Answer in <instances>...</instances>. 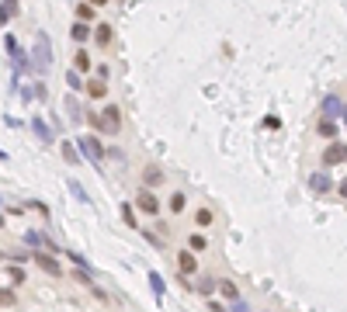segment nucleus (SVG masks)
I'll return each instance as SVG.
<instances>
[{"label": "nucleus", "instance_id": "f03ea898", "mask_svg": "<svg viewBox=\"0 0 347 312\" xmlns=\"http://www.w3.org/2000/svg\"><path fill=\"white\" fill-rule=\"evenodd\" d=\"M76 146H80V153L87 156L90 163H97V166L104 163V146H101L94 136H80V143H76Z\"/></svg>", "mask_w": 347, "mask_h": 312}, {"label": "nucleus", "instance_id": "20e7f679", "mask_svg": "<svg viewBox=\"0 0 347 312\" xmlns=\"http://www.w3.org/2000/svg\"><path fill=\"white\" fill-rule=\"evenodd\" d=\"M35 63H38V70H45V66L52 63V52H49V35H38V38H35Z\"/></svg>", "mask_w": 347, "mask_h": 312}, {"label": "nucleus", "instance_id": "39448f33", "mask_svg": "<svg viewBox=\"0 0 347 312\" xmlns=\"http://www.w3.org/2000/svg\"><path fill=\"white\" fill-rule=\"evenodd\" d=\"M347 159V146H341V143H330L327 146V153H323V163L327 166H337V163H344Z\"/></svg>", "mask_w": 347, "mask_h": 312}, {"label": "nucleus", "instance_id": "4468645a", "mask_svg": "<svg viewBox=\"0 0 347 312\" xmlns=\"http://www.w3.org/2000/svg\"><path fill=\"white\" fill-rule=\"evenodd\" d=\"M94 38H97V45H108V42H111V24H97Z\"/></svg>", "mask_w": 347, "mask_h": 312}, {"label": "nucleus", "instance_id": "393cba45", "mask_svg": "<svg viewBox=\"0 0 347 312\" xmlns=\"http://www.w3.org/2000/svg\"><path fill=\"white\" fill-rule=\"evenodd\" d=\"M66 83L73 87V90H80V87H83V80H80V73H76V70H69V73H66Z\"/></svg>", "mask_w": 347, "mask_h": 312}, {"label": "nucleus", "instance_id": "7c9ffc66", "mask_svg": "<svg viewBox=\"0 0 347 312\" xmlns=\"http://www.w3.org/2000/svg\"><path fill=\"white\" fill-rule=\"evenodd\" d=\"M66 108H69V118H80V104H76L73 97H69V101H66Z\"/></svg>", "mask_w": 347, "mask_h": 312}, {"label": "nucleus", "instance_id": "9b49d317", "mask_svg": "<svg viewBox=\"0 0 347 312\" xmlns=\"http://www.w3.org/2000/svg\"><path fill=\"white\" fill-rule=\"evenodd\" d=\"M31 129L38 132V139H45V143H52V129L42 122V118H31Z\"/></svg>", "mask_w": 347, "mask_h": 312}, {"label": "nucleus", "instance_id": "423d86ee", "mask_svg": "<svg viewBox=\"0 0 347 312\" xmlns=\"http://www.w3.org/2000/svg\"><path fill=\"white\" fill-rule=\"evenodd\" d=\"M35 264H38L45 274H56V278L63 274V271H59V260H56V257H49V253H35Z\"/></svg>", "mask_w": 347, "mask_h": 312}, {"label": "nucleus", "instance_id": "0eeeda50", "mask_svg": "<svg viewBox=\"0 0 347 312\" xmlns=\"http://www.w3.org/2000/svg\"><path fill=\"white\" fill-rule=\"evenodd\" d=\"M177 267H181V274H198V264H195V253H191V250H184V253L177 257Z\"/></svg>", "mask_w": 347, "mask_h": 312}, {"label": "nucleus", "instance_id": "9d476101", "mask_svg": "<svg viewBox=\"0 0 347 312\" xmlns=\"http://www.w3.org/2000/svg\"><path fill=\"white\" fill-rule=\"evenodd\" d=\"M142 180H146V184H160V180H163V170H160L156 163H149V166L142 170Z\"/></svg>", "mask_w": 347, "mask_h": 312}, {"label": "nucleus", "instance_id": "f257e3e1", "mask_svg": "<svg viewBox=\"0 0 347 312\" xmlns=\"http://www.w3.org/2000/svg\"><path fill=\"white\" fill-rule=\"evenodd\" d=\"M97 129H101L104 136H115V132L122 129V115H118V108H115V104H108V108L97 115Z\"/></svg>", "mask_w": 347, "mask_h": 312}, {"label": "nucleus", "instance_id": "dca6fc26", "mask_svg": "<svg viewBox=\"0 0 347 312\" xmlns=\"http://www.w3.org/2000/svg\"><path fill=\"white\" fill-rule=\"evenodd\" d=\"M59 150H63V159H66V163H80V153H76V146H73V143H63Z\"/></svg>", "mask_w": 347, "mask_h": 312}, {"label": "nucleus", "instance_id": "1a4fd4ad", "mask_svg": "<svg viewBox=\"0 0 347 312\" xmlns=\"http://www.w3.org/2000/svg\"><path fill=\"white\" fill-rule=\"evenodd\" d=\"M341 111H344V104H341L337 97H327V101H323V115H327V118H337Z\"/></svg>", "mask_w": 347, "mask_h": 312}, {"label": "nucleus", "instance_id": "6e6552de", "mask_svg": "<svg viewBox=\"0 0 347 312\" xmlns=\"http://www.w3.org/2000/svg\"><path fill=\"white\" fill-rule=\"evenodd\" d=\"M309 187H313L316 194H327V191H330V177H327V173H313V177H309Z\"/></svg>", "mask_w": 347, "mask_h": 312}, {"label": "nucleus", "instance_id": "cd10ccee", "mask_svg": "<svg viewBox=\"0 0 347 312\" xmlns=\"http://www.w3.org/2000/svg\"><path fill=\"white\" fill-rule=\"evenodd\" d=\"M7 274H10V281H14V285H21V281H24V271H21V267H10Z\"/></svg>", "mask_w": 347, "mask_h": 312}, {"label": "nucleus", "instance_id": "c756f323", "mask_svg": "<svg viewBox=\"0 0 347 312\" xmlns=\"http://www.w3.org/2000/svg\"><path fill=\"white\" fill-rule=\"evenodd\" d=\"M170 208L181 212V208H184V194H174V198H170Z\"/></svg>", "mask_w": 347, "mask_h": 312}, {"label": "nucleus", "instance_id": "4be33fe9", "mask_svg": "<svg viewBox=\"0 0 347 312\" xmlns=\"http://www.w3.org/2000/svg\"><path fill=\"white\" fill-rule=\"evenodd\" d=\"M212 288H215V281H212L208 274H202V278H198V292H202V295H208Z\"/></svg>", "mask_w": 347, "mask_h": 312}, {"label": "nucleus", "instance_id": "bb28decb", "mask_svg": "<svg viewBox=\"0 0 347 312\" xmlns=\"http://www.w3.org/2000/svg\"><path fill=\"white\" fill-rule=\"evenodd\" d=\"M76 14H80L83 21H90V17H94V7H90V3H80V7H76Z\"/></svg>", "mask_w": 347, "mask_h": 312}, {"label": "nucleus", "instance_id": "aec40b11", "mask_svg": "<svg viewBox=\"0 0 347 312\" xmlns=\"http://www.w3.org/2000/svg\"><path fill=\"white\" fill-rule=\"evenodd\" d=\"M122 219H125V226H136V222H139L136 208H132V205H122Z\"/></svg>", "mask_w": 347, "mask_h": 312}, {"label": "nucleus", "instance_id": "473e14b6", "mask_svg": "<svg viewBox=\"0 0 347 312\" xmlns=\"http://www.w3.org/2000/svg\"><path fill=\"white\" fill-rule=\"evenodd\" d=\"M87 3H90V7H101V3H108V0H87Z\"/></svg>", "mask_w": 347, "mask_h": 312}, {"label": "nucleus", "instance_id": "f3484780", "mask_svg": "<svg viewBox=\"0 0 347 312\" xmlns=\"http://www.w3.org/2000/svg\"><path fill=\"white\" fill-rule=\"evenodd\" d=\"M73 66H76V73H87V70H90V56H87V52H76Z\"/></svg>", "mask_w": 347, "mask_h": 312}, {"label": "nucleus", "instance_id": "f8f14e48", "mask_svg": "<svg viewBox=\"0 0 347 312\" xmlns=\"http://www.w3.org/2000/svg\"><path fill=\"white\" fill-rule=\"evenodd\" d=\"M3 49H7V56H10V59H21V45H17V38H14V35H7V38H3Z\"/></svg>", "mask_w": 347, "mask_h": 312}, {"label": "nucleus", "instance_id": "5701e85b", "mask_svg": "<svg viewBox=\"0 0 347 312\" xmlns=\"http://www.w3.org/2000/svg\"><path fill=\"white\" fill-rule=\"evenodd\" d=\"M14 302H17V299H14V292H10V288H0V306L7 309V306H14Z\"/></svg>", "mask_w": 347, "mask_h": 312}, {"label": "nucleus", "instance_id": "a211bd4d", "mask_svg": "<svg viewBox=\"0 0 347 312\" xmlns=\"http://www.w3.org/2000/svg\"><path fill=\"white\" fill-rule=\"evenodd\" d=\"M69 35H73L76 42H87V35H90V28H87V24H73V31H69Z\"/></svg>", "mask_w": 347, "mask_h": 312}, {"label": "nucleus", "instance_id": "7ed1b4c3", "mask_svg": "<svg viewBox=\"0 0 347 312\" xmlns=\"http://www.w3.org/2000/svg\"><path fill=\"white\" fill-rule=\"evenodd\" d=\"M136 205H139V212H146V215H156V212H160V201H156V194H153L149 187H139Z\"/></svg>", "mask_w": 347, "mask_h": 312}, {"label": "nucleus", "instance_id": "2eb2a0df", "mask_svg": "<svg viewBox=\"0 0 347 312\" xmlns=\"http://www.w3.org/2000/svg\"><path fill=\"white\" fill-rule=\"evenodd\" d=\"M320 136H327V139H337V122L323 118V122H320Z\"/></svg>", "mask_w": 347, "mask_h": 312}, {"label": "nucleus", "instance_id": "6ab92c4d", "mask_svg": "<svg viewBox=\"0 0 347 312\" xmlns=\"http://www.w3.org/2000/svg\"><path fill=\"white\" fill-rule=\"evenodd\" d=\"M219 292H222L226 299H233V302H236V285H233V281H219Z\"/></svg>", "mask_w": 347, "mask_h": 312}, {"label": "nucleus", "instance_id": "f704fd0d", "mask_svg": "<svg viewBox=\"0 0 347 312\" xmlns=\"http://www.w3.org/2000/svg\"><path fill=\"white\" fill-rule=\"evenodd\" d=\"M341 115H344V118H347V104H344V111H341Z\"/></svg>", "mask_w": 347, "mask_h": 312}, {"label": "nucleus", "instance_id": "b1692460", "mask_svg": "<svg viewBox=\"0 0 347 312\" xmlns=\"http://www.w3.org/2000/svg\"><path fill=\"white\" fill-rule=\"evenodd\" d=\"M188 246H191V253H198V250H205L208 243H205V236H191V239H188Z\"/></svg>", "mask_w": 347, "mask_h": 312}, {"label": "nucleus", "instance_id": "a878e982", "mask_svg": "<svg viewBox=\"0 0 347 312\" xmlns=\"http://www.w3.org/2000/svg\"><path fill=\"white\" fill-rule=\"evenodd\" d=\"M69 191H73V194H76V198H80V201H83V205H87V201H90V198H87V191H83V187H80V184H76V180H69Z\"/></svg>", "mask_w": 347, "mask_h": 312}, {"label": "nucleus", "instance_id": "c85d7f7f", "mask_svg": "<svg viewBox=\"0 0 347 312\" xmlns=\"http://www.w3.org/2000/svg\"><path fill=\"white\" fill-rule=\"evenodd\" d=\"M149 285H153L156 295H163V281H160V274H149Z\"/></svg>", "mask_w": 347, "mask_h": 312}, {"label": "nucleus", "instance_id": "2f4dec72", "mask_svg": "<svg viewBox=\"0 0 347 312\" xmlns=\"http://www.w3.org/2000/svg\"><path fill=\"white\" fill-rule=\"evenodd\" d=\"M3 3H7V7H3L7 14H17V0H3Z\"/></svg>", "mask_w": 347, "mask_h": 312}, {"label": "nucleus", "instance_id": "72a5a7b5", "mask_svg": "<svg viewBox=\"0 0 347 312\" xmlns=\"http://www.w3.org/2000/svg\"><path fill=\"white\" fill-rule=\"evenodd\" d=\"M341 194H344V198H347V180H344V184H341Z\"/></svg>", "mask_w": 347, "mask_h": 312}, {"label": "nucleus", "instance_id": "412c9836", "mask_svg": "<svg viewBox=\"0 0 347 312\" xmlns=\"http://www.w3.org/2000/svg\"><path fill=\"white\" fill-rule=\"evenodd\" d=\"M195 222H198V226H212V212H208V208H198V212H195Z\"/></svg>", "mask_w": 347, "mask_h": 312}, {"label": "nucleus", "instance_id": "ddd939ff", "mask_svg": "<svg viewBox=\"0 0 347 312\" xmlns=\"http://www.w3.org/2000/svg\"><path fill=\"white\" fill-rule=\"evenodd\" d=\"M87 94H90V97H104V94H108V83H104V80H90V83H87Z\"/></svg>", "mask_w": 347, "mask_h": 312}]
</instances>
